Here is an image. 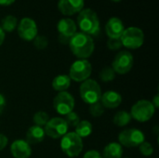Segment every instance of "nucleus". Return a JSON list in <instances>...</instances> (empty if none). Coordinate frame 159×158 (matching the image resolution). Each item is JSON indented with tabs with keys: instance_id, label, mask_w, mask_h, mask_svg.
<instances>
[{
	"instance_id": "nucleus-1",
	"label": "nucleus",
	"mask_w": 159,
	"mask_h": 158,
	"mask_svg": "<svg viewBox=\"0 0 159 158\" xmlns=\"http://www.w3.org/2000/svg\"><path fill=\"white\" fill-rule=\"evenodd\" d=\"M69 47L73 54L79 60H86L94 51V41L92 37L82 32L75 33L69 40Z\"/></svg>"
},
{
	"instance_id": "nucleus-2",
	"label": "nucleus",
	"mask_w": 159,
	"mask_h": 158,
	"mask_svg": "<svg viewBox=\"0 0 159 158\" xmlns=\"http://www.w3.org/2000/svg\"><path fill=\"white\" fill-rule=\"evenodd\" d=\"M77 24L82 33L89 35H96L100 32V20L95 11L90 8H83L77 17Z\"/></svg>"
},
{
	"instance_id": "nucleus-3",
	"label": "nucleus",
	"mask_w": 159,
	"mask_h": 158,
	"mask_svg": "<svg viewBox=\"0 0 159 158\" xmlns=\"http://www.w3.org/2000/svg\"><path fill=\"white\" fill-rule=\"evenodd\" d=\"M80 97L88 104H93L101 101L102 88L100 84L93 79H87L82 82L80 88Z\"/></svg>"
},
{
	"instance_id": "nucleus-4",
	"label": "nucleus",
	"mask_w": 159,
	"mask_h": 158,
	"mask_svg": "<svg viewBox=\"0 0 159 158\" xmlns=\"http://www.w3.org/2000/svg\"><path fill=\"white\" fill-rule=\"evenodd\" d=\"M61 149L68 157H75L83 150L82 139L75 132H67L61 140Z\"/></svg>"
},
{
	"instance_id": "nucleus-5",
	"label": "nucleus",
	"mask_w": 159,
	"mask_h": 158,
	"mask_svg": "<svg viewBox=\"0 0 159 158\" xmlns=\"http://www.w3.org/2000/svg\"><path fill=\"white\" fill-rule=\"evenodd\" d=\"M156 108L152 102L147 100H141L131 107L130 115L131 118L137 120L138 122L143 123L149 121L154 116Z\"/></svg>"
},
{
	"instance_id": "nucleus-6",
	"label": "nucleus",
	"mask_w": 159,
	"mask_h": 158,
	"mask_svg": "<svg viewBox=\"0 0 159 158\" xmlns=\"http://www.w3.org/2000/svg\"><path fill=\"white\" fill-rule=\"evenodd\" d=\"M120 40L122 46L129 49H136L143 46L144 42V34L143 32L137 27H129L125 29Z\"/></svg>"
},
{
	"instance_id": "nucleus-7",
	"label": "nucleus",
	"mask_w": 159,
	"mask_h": 158,
	"mask_svg": "<svg viewBox=\"0 0 159 158\" xmlns=\"http://www.w3.org/2000/svg\"><path fill=\"white\" fill-rule=\"evenodd\" d=\"M118 143L121 146L128 148L140 146L143 142H145L144 133L137 129H128L119 133Z\"/></svg>"
},
{
	"instance_id": "nucleus-8",
	"label": "nucleus",
	"mask_w": 159,
	"mask_h": 158,
	"mask_svg": "<svg viewBox=\"0 0 159 158\" xmlns=\"http://www.w3.org/2000/svg\"><path fill=\"white\" fill-rule=\"evenodd\" d=\"M92 66L87 60H77L70 67L69 77L75 82H83L90 76Z\"/></svg>"
},
{
	"instance_id": "nucleus-9",
	"label": "nucleus",
	"mask_w": 159,
	"mask_h": 158,
	"mask_svg": "<svg viewBox=\"0 0 159 158\" xmlns=\"http://www.w3.org/2000/svg\"><path fill=\"white\" fill-rule=\"evenodd\" d=\"M53 106L59 115L65 116L74 111L75 99L70 93L66 91L59 92L53 100Z\"/></svg>"
},
{
	"instance_id": "nucleus-10",
	"label": "nucleus",
	"mask_w": 159,
	"mask_h": 158,
	"mask_svg": "<svg viewBox=\"0 0 159 158\" xmlns=\"http://www.w3.org/2000/svg\"><path fill=\"white\" fill-rule=\"evenodd\" d=\"M133 56L130 52L123 50L116 54L113 62L112 68L116 74H128L133 66Z\"/></svg>"
},
{
	"instance_id": "nucleus-11",
	"label": "nucleus",
	"mask_w": 159,
	"mask_h": 158,
	"mask_svg": "<svg viewBox=\"0 0 159 158\" xmlns=\"http://www.w3.org/2000/svg\"><path fill=\"white\" fill-rule=\"evenodd\" d=\"M68 125L65 120L61 117H53L45 125V134L52 139L62 138L68 131Z\"/></svg>"
},
{
	"instance_id": "nucleus-12",
	"label": "nucleus",
	"mask_w": 159,
	"mask_h": 158,
	"mask_svg": "<svg viewBox=\"0 0 159 158\" xmlns=\"http://www.w3.org/2000/svg\"><path fill=\"white\" fill-rule=\"evenodd\" d=\"M19 36L25 41H33L37 35V26L31 18H23L18 25Z\"/></svg>"
},
{
	"instance_id": "nucleus-13",
	"label": "nucleus",
	"mask_w": 159,
	"mask_h": 158,
	"mask_svg": "<svg viewBox=\"0 0 159 158\" xmlns=\"http://www.w3.org/2000/svg\"><path fill=\"white\" fill-rule=\"evenodd\" d=\"M58 8L63 15L71 16L84 8V0H60Z\"/></svg>"
},
{
	"instance_id": "nucleus-14",
	"label": "nucleus",
	"mask_w": 159,
	"mask_h": 158,
	"mask_svg": "<svg viewBox=\"0 0 159 158\" xmlns=\"http://www.w3.org/2000/svg\"><path fill=\"white\" fill-rule=\"evenodd\" d=\"M10 152L14 158H29L32 155V148L26 141L16 140L11 143Z\"/></svg>"
},
{
	"instance_id": "nucleus-15",
	"label": "nucleus",
	"mask_w": 159,
	"mask_h": 158,
	"mask_svg": "<svg viewBox=\"0 0 159 158\" xmlns=\"http://www.w3.org/2000/svg\"><path fill=\"white\" fill-rule=\"evenodd\" d=\"M125 30L122 20L116 17L111 18L105 25V32L109 38H120Z\"/></svg>"
},
{
	"instance_id": "nucleus-16",
	"label": "nucleus",
	"mask_w": 159,
	"mask_h": 158,
	"mask_svg": "<svg viewBox=\"0 0 159 158\" xmlns=\"http://www.w3.org/2000/svg\"><path fill=\"white\" fill-rule=\"evenodd\" d=\"M100 102L102 104L104 108L108 109H115L117 108L121 102H122V97L121 95L114 90H108L102 94Z\"/></svg>"
},
{
	"instance_id": "nucleus-17",
	"label": "nucleus",
	"mask_w": 159,
	"mask_h": 158,
	"mask_svg": "<svg viewBox=\"0 0 159 158\" xmlns=\"http://www.w3.org/2000/svg\"><path fill=\"white\" fill-rule=\"evenodd\" d=\"M58 31L60 33V35L71 38L75 33H76V24L75 22L68 18L61 19L57 25Z\"/></svg>"
},
{
	"instance_id": "nucleus-18",
	"label": "nucleus",
	"mask_w": 159,
	"mask_h": 158,
	"mask_svg": "<svg viewBox=\"0 0 159 158\" xmlns=\"http://www.w3.org/2000/svg\"><path fill=\"white\" fill-rule=\"evenodd\" d=\"M45 130L42 127L38 126H32L28 129L26 132V142L31 144H37L44 141L45 139Z\"/></svg>"
},
{
	"instance_id": "nucleus-19",
	"label": "nucleus",
	"mask_w": 159,
	"mask_h": 158,
	"mask_svg": "<svg viewBox=\"0 0 159 158\" xmlns=\"http://www.w3.org/2000/svg\"><path fill=\"white\" fill-rule=\"evenodd\" d=\"M123 148L118 142H110L103 149L102 158H122Z\"/></svg>"
},
{
	"instance_id": "nucleus-20",
	"label": "nucleus",
	"mask_w": 159,
	"mask_h": 158,
	"mask_svg": "<svg viewBox=\"0 0 159 158\" xmlns=\"http://www.w3.org/2000/svg\"><path fill=\"white\" fill-rule=\"evenodd\" d=\"M71 86V78L67 74H59L52 81V88L58 92L65 91Z\"/></svg>"
},
{
	"instance_id": "nucleus-21",
	"label": "nucleus",
	"mask_w": 159,
	"mask_h": 158,
	"mask_svg": "<svg viewBox=\"0 0 159 158\" xmlns=\"http://www.w3.org/2000/svg\"><path fill=\"white\" fill-rule=\"evenodd\" d=\"M92 124L89 122V121H87V120H82L80 121L77 126L75 128V133L76 135H78L81 139L83 138H87L89 137L91 133H92Z\"/></svg>"
},
{
	"instance_id": "nucleus-22",
	"label": "nucleus",
	"mask_w": 159,
	"mask_h": 158,
	"mask_svg": "<svg viewBox=\"0 0 159 158\" xmlns=\"http://www.w3.org/2000/svg\"><path fill=\"white\" fill-rule=\"evenodd\" d=\"M131 121V115L127 111H119L117 112L113 119V122L117 127H125L129 125Z\"/></svg>"
},
{
	"instance_id": "nucleus-23",
	"label": "nucleus",
	"mask_w": 159,
	"mask_h": 158,
	"mask_svg": "<svg viewBox=\"0 0 159 158\" xmlns=\"http://www.w3.org/2000/svg\"><path fill=\"white\" fill-rule=\"evenodd\" d=\"M18 25V20L16 17L12 16V15H8L7 17H5L2 21H1V29L3 31L6 32H12L16 29Z\"/></svg>"
},
{
	"instance_id": "nucleus-24",
	"label": "nucleus",
	"mask_w": 159,
	"mask_h": 158,
	"mask_svg": "<svg viewBox=\"0 0 159 158\" xmlns=\"http://www.w3.org/2000/svg\"><path fill=\"white\" fill-rule=\"evenodd\" d=\"M99 76L102 81L103 82H110L113 81L116 78V73L110 66H105L102 69V71L99 74Z\"/></svg>"
},
{
	"instance_id": "nucleus-25",
	"label": "nucleus",
	"mask_w": 159,
	"mask_h": 158,
	"mask_svg": "<svg viewBox=\"0 0 159 158\" xmlns=\"http://www.w3.org/2000/svg\"><path fill=\"white\" fill-rule=\"evenodd\" d=\"M49 120V116L48 115L44 112V111H39V112H36L34 116H33V121L34 123L35 124V126H38V127H43L45 126L48 121Z\"/></svg>"
},
{
	"instance_id": "nucleus-26",
	"label": "nucleus",
	"mask_w": 159,
	"mask_h": 158,
	"mask_svg": "<svg viewBox=\"0 0 159 158\" xmlns=\"http://www.w3.org/2000/svg\"><path fill=\"white\" fill-rule=\"evenodd\" d=\"M104 109H105V108L102 106V104L100 102H96V103L90 104L89 110V114H90L92 116H94V117H99V116H101V115H103Z\"/></svg>"
},
{
	"instance_id": "nucleus-27",
	"label": "nucleus",
	"mask_w": 159,
	"mask_h": 158,
	"mask_svg": "<svg viewBox=\"0 0 159 158\" xmlns=\"http://www.w3.org/2000/svg\"><path fill=\"white\" fill-rule=\"evenodd\" d=\"M65 122L68 125V127L71 128H75L77 126V124L80 122V117L79 115L75 113V112H71L68 115H65Z\"/></svg>"
},
{
	"instance_id": "nucleus-28",
	"label": "nucleus",
	"mask_w": 159,
	"mask_h": 158,
	"mask_svg": "<svg viewBox=\"0 0 159 158\" xmlns=\"http://www.w3.org/2000/svg\"><path fill=\"white\" fill-rule=\"evenodd\" d=\"M34 45L37 49H44L48 47V41L44 35H36L34 39Z\"/></svg>"
},
{
	"instance_id": "nucleus-29",
	"label": "nucleus",
	"mask_w": 159,
	"mask_h": 158,
	"mask_svg": "<svg viewBox=\"0 0 159 158\" xmlns=\"http://www.w3.org/2000/svg\"><path fill=\"white\" fill-rule=\"evenodd\" d=\"M140 152L144 156H150L154 154V147L150 142H143L140 146Z\"/></svg>"
},
{
	"instance_id": "nucleus-30",
	"label": "nucleus",
	"mask_w": 159,
	"mask_h": 158,
	"mask_svg": "<svg viewBox=\"0 0 159 158\" xmlns=\"http://www.w3.org/2000/svg\"><path fill=\"white\" fill-rule=\"evenodd\" d=\"M107 47L111 50H116L122 47V42L120 38H109L107 42Z\"/></svg>"
},
{
	"instance_id": "nucleus-31",
	"label": "nucleus",
	"mask_w": 159,
	"mask_h": 158,
	"mask_svg": "<svg viewBox=\"0 0 159 158\" xmlns=\"http://www.w3.org/2000/svg\"><path fill=\"white\" fill-rule=\"evenodd\" d=\"M83 158H102V155L96 151V150H90V151H88L85 155Z\"/></svg>"
},
{
	"instance_id": "nucleus-32",
	"label": "nucleus",
	"mask_w": 159,
	"mask_h": 158,
	"mask_svg": "<svg viewBox=\"0 0 159 158\" xmlns=\"http://www.w3.org/2000/svg\"><path fill=\"white\" fill-rule=\"evenodd\" d=\"M7 142H8V140H7V136L0 133V151L4 150L6 148V146L7 145Z\"/></svg>"
},
{
	"instance_id": "nucleus-33",
	"label": "nucleus",
	"mask_w": 159,
	"mask_h": 158,
	"mask_svg": "<svg viewBox=\"0 0 159 158\" xmlns=\"http://www.w3.org/2000/svg\"><path fill=\"white\" fill-rule=\"evenodd\" d=\"M5 107H6V99H5V97L0 93V114L3 113Z\"/></svg>"
},
{
	"instance_id": "nucleus-34",
	"label": "nucleus",
	"mask_w": 159,
	"mask_h": 158,
	"mask_svg": "<svg viewBox=\"0 0 159 158\" xmlns=\"http://www.w3.org/2000/svg\"><path fill=\"white\" fill-rule=\"evenodd\" d=\"M159 95L158 94H157L155 97H154V99H153V102H152V103H153V105L155 106V108L157 109V108H158L159 107Z\"/></svg>"
},
{
	"instance_id": "nucleus-35",
	"label": "nucleus",
	"mask_w": 159,
	"mask_h": 158,
	"mask_svg": "<svg viewBox=\"0 0 159 158\" xmlns=\"http://www.w3.org/2000/svg\"><path fill=\"white\" fill-rule=\"evenodd\" d=\"M14 2L15 0H0V6H10Z\"/></svg>"
},
{
	"instance_id": "nucleus-36",
	"label": "nucleus",
	"mask_w": 159,
	"mask_h": 158,
	"mask_svg": "<svg viewBox=\"0 0 159 158\" xmlns=\"http://www.w3.org/2000/svg\"><path fill=\"white\" fill-rule=\"evenodd\" d=\"M4 40H5V33H4V31L1 29V27H0V46L3 44Z\"/></svg>"
},
{
	"instance_id": "nucleus-37",
	"label": "nucleus",
	"mask_w": 159,
	"mask_h": 158,
	"mask_svg": "<svg viewBox=\"0 0 159 158\" xmlns=\"http://www.w3.org/2000/svg\"><path fill=\"white\" fill-rule=\"evenodd\" d=\"M112 1H115V2H118V1H121V0H112Z\"/></svg>"
}]
</instances>
